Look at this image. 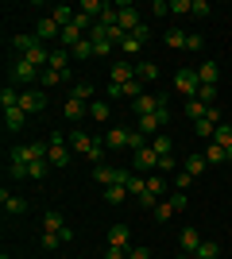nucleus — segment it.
Wrapping results in <instances>:
<instances>
[{"mask_svg":"<svg viewBox=\"0 0 232 259\" xmlns=\"http://www.w3.org/2000/svg\"><path fill=\"white\" fill-rule=\"evenodd\" d=\"M47 151H51V143L47 140H27V143H20V147H12V155L8 159H20V162H39V159H47Z\"/></svg>","mask_w":232,"mask_h":259,"instance_id":"obj_1","label":"nucleus"},{"mask_svg":"<svg viewBox=\"0 0 232 259\" xmlns=\"http://www.w3.org/2000/svg\"><path fill=\"white\" fill-rule=\"evenodd\" d=\"M132 174H135V170H124V166H105V162H101V166H93V178H97L101 186H128V182H132Z\"/></svg>","mask_w":232,"mask_h":259,"instance_id":"obj_2","label":"nucleus"},{"mask_svg":"<svg viewBox=\"0 0 232 259\" xmlns=\"http://www.w3.org/2000/svg\"><path fill=\"white\" fill-rule=\"evenodd\" d=\"M166 120H170V108H159V112H151V116H140V124H135V132H140V136H151V140H155V136H159V132H163L166 128Z\"/></svg>","mask_w":232,"mask_h":259,"instance_id":"obj_3","label":"nucleus"},{"mask_svg":"<svg viewBox=\"0 0 232 259\" xmlns=\"http://www.w3.org/2000/svg\"><path fill=\"white\" fill-rule=\"evenodd\" d=\"M47 143H51V151H47L51 166H70V147H66V136H62V132H51V136H47Z\"/></svg>","mask_w":232,"mask_h":259,"instance_id":"obj_4","label":"nucleus"},{"mask_svg":"<svg viewBox=\"0 0 232 259\" xmlns=\"http://www.w3.org/2000/svg\"><path fill=\"white\" fill-rule=\"evenodd\" d=\"M116 27H120L124 35H132V31H140L144 27V20H140V12H135V4H116Z\"/></svg>","mask_w":232,"mask_h":259,"instance_id":"obj_5","label":"nucleus"},{"mask_svg":"<svg viewBox=\"0 0 232 259\" xmlns=\"http://www.w3.org/2000/svg\"><path fill=\"white\" fill-rule=\"evenodd\" d=\"M174 89L182 93V97H198V89H201V77H198V70H178L174 74Z\"/></svg>","mask_w":232,"mask_h":259,"instance_id":"obj_6","label":"nucleus"},{"mask_svg":"<svg viewBox=\"0 0 232 259\" xmlns=\"http://www.w3.org/2000/svg\"><path fill=\"white\" fill-rule=\"evenodd\" d=\"M39 74H43V70H39V66H31L27 62V58H16V66H12V81H16V85H31V81H39Z\"/></svg>","mask_w":232,"mask_h":259,"instance_id":"obj_7","label":"nucleus"},{"mask_svg":"<svg viewBox=\"0 0 232 259\" xmlns=\"http://www.w3.org/2000/svg\"><path fill=\"white\" fill-rule=\"evenodd\" d=\"M132 170H144V174H155V170H159V155H155L151 143H147V147H140V151H132Z\"/></svg>","mask_w":232,"mask_h":259,"instance_id":"obj_8","label":"nucleus"},{"mask_svg":"<svg viewBox=\"0 0 232 259\" xmlns=\"http://www.w3.org/2000/svg\"><path fill=\"white\" fill-rule=\"evenodd\" d=\"M20 108L27 112V116H39L47 108V93L43 89H23V97H20Z\"/></svg>","mask_w":232,"mask_h":259,"instance_id":"obj_9","label":"nucleus"},{"mask_svg":"<svg viewBox=\"0 0 232 259\" xmlns=\"http://www.w3.org/2000/svg\"><path fill=\"white\" fill-rule=\"evenodd\" d=\"M147 39H151V31H147V23H144L140 31H132V35H124V39H120V51L128 54V58H135V54L144 51V43H147Z\"/></svg>","mask_w":232,"mask_h":259,"instance_id":"obj_10","label":"nucleus"},{"mask_svg":"<svg viewBox=\"0 0 232 259\" xmlns=\"http://www.w3.org/2000/svg\"><path fill=\"white\" fill-rule=\"evenodd\" d=\"M0 209H4L8 217H23V213H27V201L16 197V194H8V190H0Z\"/></svg>","mask_w":232,"mask_h":259,"instance_id":"obj_11","label":"nucleus"},{"mask_svg":"<svg viewBox=\"0 0 232 259\" xmlns=\"http://www.w3.org/2000/svg\"><path fill=\"white\" fill-rule=\"evenodd\" d=\"M166 101H159V97H151V93H144V97H135L132 101V112L135 116H151V112H159Z\"/></svg>","mask_w":232,"mask_h":259,"instance_id":"obj_12","label":"nucleus"},{"mask_svg":"<svg viewBox=\"0 0 232 259\" xmlns=\"http://www.w3.org/2000/svg\"><path fill=\"white\" fill-rule=\"evenodd\" d=\"M109 81H112V85H128V81H135V66L132 62H116L109 70Z\"/></svg>","mask_w":232,"mask_h":259,"instance_id":"obj_13","label":"nucleus"},{"mask_svg":"<svg viewBox=\"0 0 232 259\" xmlns=\"http://www.w3.org/2000/svg\"><path fill=\"white\" fill-rule=\"evenodd\" d=\"M35 39H39V43H47V39H62V27H58L51 16H43V20H39V27H35Z\"/></svg>","mask_w":232,"mask_h":259,"instance_id":"obj_14","label":"nucleus"},{"mask_svg":"<svg viewBox=\"0 0 232 259\" xmlns=\"http://www.w3.org/2000/svg\"><path fill=\"white\" fill-rule=\"evenodd\" d=\"M178 244H182V251H186V255H198V248H201V232H198V228H182Z\"/></svg>","mask_w":232,"mask_h":259,"instance_id":"obj_15","label":"nucleus"},{"mask_svg":"<svg viewBox=\"0 0 232 259\" xmlns=\"http://www.w3.org/2000/svg\"><path fill=\"white\" fill-rule=\"evenodd\" d=\"M93 140H97V136H89V132H81V128H74V132H70V147H74L77 155H89Z\"/></svg>","mask_w":232,"mask_h":259,"instance_id":"obj_16","label":"nucleus"},{"mask_svg":"<svg viewBox=\"0 0 232 259\" xmlns=\"http://www.w3.org/2000/svg\"><path fill=\"white\" fill-rule=\"evenodd\" d=\"M51 20H55L58 27H62V31H66L70 23L77 20V8H70V4H58V8H51Z\"/></svg>","mask_w":232,"mask_h":259,"instance_id":"obj_17","label":"nucleus"},{"mask_svg":"<svg viewBox=\"0 0 232 259\" xmlns=\"http://www.w3.org/2000/svg\"><path fill=\"white\" fill-rule=\"evenodd\" d=\"M62 116L70 120V124H74V120H81V116H89V105L85 101H77V97H70L66 105H62Z\"/></svg>","mask_w":232,"mask_h":259,"instance_id":"obj_18","label":"nucleus"},{"mask_svg":"<svg viewBox=\"0 0 232 259\" xmlns=\"http://www.w3.org/2000/svg\"><path fill=\"white\" fill-rule=\"evenodd\" d=\"M23 124H27V112H23L20 105H16V108H4V128H8V132H20Z\"/></svg>","mask_w":232,"mask_h":259,"instance_id":"obj_19","label":"nucleus"},{"mask_svg":"<svg viewBox=\"0 0 232 259\" xmlns=\"http://www.w3.org/2000/svg\"><path fill=\"white\" fill-rule=\"evenodd\" d=\"M66 77H70V74H62V70H51V66H47L43 74H39V89H55V85H62Z\"/></svg>","mask_w":232,"mask_h":259,"instance_id":"obj_20","label":"nucleus"},{"mask_svg":"<svg viewBox=\"0 0 232 259\" xmlns=\"http://www.w3.org/2000/svg\"><path fill=\"white\" fill-rule=\"evenodd\" d=\"M66 228V217L58 213V209H47L43 213V232H62Z\"/></svg>","mask_w":232,"mask_h":259,"instance_id":"obj_21","label":"nucleus"},{"mask_svg":"<svg viewBox=\"0 0 232 259\" xmlns=\"http://www.w3.org/2000/svg\"><path fill=\"white\" fill-rule=\"evenodd\" d=\"M70 58H77V62H85V58H97V51H93V39H81L77 47H70Z\"/></svg>","mask_w":232,"mask_h":259,"instance_id":"obj_22","label":"nucleus"},{"mask_svg":"<svg viewBox=\"0 0 232 259\" xmlns=\"http://www.w3.org/2000/svg\"><path fill=\"white\" fill-rule=\"evenodd\" d=\"M31 47H39V39H35V35H12V51L20 54V58L31 51Z\"/></svg>","mask_w":232,"mask_h":259,"instance_id":"obj_23","label":"nucleus"},{"mask_svg":"<svg viewBox=\"0 0 232 259\" xmlns=\"http://www.w3.org/2000/svg\"><path fill=\"white\" fill-rule=\"evenodd\" d=\"M217 74H221V70H217V62H201L198 66V77H201V85H217Z\"/></svg>","mask_w":232,"mask_h":259,"instance_id":"obj_24","label":"nucleus"},{"mask_svg":"<svg viewBox=\"0 0 232 259\" xmlns=\"http://www.w3.org/2000/svg\"><path fill=\"white\" fill-rule=\"evenodd\" d=\"M128 186H105V201H109V205H120V201H128Z\"/></svg>","mask_w":232,"mask_h":259,"instance_id":"obj_25","label":"nucleus"},{"mask_svg":"<svg viewBox=\"0 0 232 259\" xmlns=\"http://www.w3.org/2000/svg\"><path fill=\"white\" fill-rule=\"evenodd\" d=\"M109 244L112 248H128V225H112L109 228Z\"/></svg>","mask_w":232,"mask_h":259,"instance_id":"obj_26","label":"nucleus"},{"mask_svg":"<svg viewBox=\"0 0 232 259\" xmlns=\"http://www.w3.org/2000/svg\"><path fill=\"white\" fill-rule=\"evenodd\" d=\"M205 112H209V105H201L198 97H190V101H186V116L194 120V124H198V120H205Z\"/></svg>","mask_w":232,"mask_h":259,"instance_id":"obj_27","label":"nucleus"},{"mask_svg":"<svg viewBox=\"0 0 232 259\" xmlns=\"http://www.w3.org/2000/svg\"><path fill=\"white\" fill-rule=\"evenodd\" d=\"M77 12H85L89 20H101V12H105V0H81Z\"/></svg>","mask_w":232,"mask_h":259,"instance_id":"obj_28","label":"nucleus"},{"mask_svg":"<svg viewBox=\"0 0 232 259\" xmlns=\"http://www.w3.org/2000/svg\"><path fill=\"white\" fill-rule=\"evenodd\" d=\"M20 97H23V93L16 85H4V89H0V105H4V108H16V105H20Z\"/></svg>","mask_w":232,"mask_h":259,"instance_id":"obj_29","label":"nucleus"},{"mask_svg":"<svg viewBox=\"0 0 232 259\" xmlns=\"http://www.w3.org/2000/svg\"><path fill=\"white\" fill-rule=\"evenodd\" d=\"M70 97L85 101V105H93V85L89 81H77V85H70Z\"/></svg>","mask_w":232,"mask_h":259,"instance_id":"obj_30","label":"nucleus"},{"mask_svg":"<svg viewBox=\"0 0 232 259\" xmlns=\"http://www.w3.org/2000/svg\"><path fill=\"white\" fill-rule=\"evenodd\" d=\"M66 62H70V51H66V47L51 51V70H62V74H66Z\"/></svg>","mask_w":232,"mask_h":259,"instance_id":"obj_31","label":"nucleus"},{"mask_svg":"<svg viewBox=\"0 0 232 259\" xmlns=\"http://www.w3.org/2000/svg\"><path fill=\"white\" fill-rule=\"evenodd\" d=\"M89 116L97 120V124H105V120H109V116H112V108H109V105H105V101H93V105H89Z\"/></svg>","mask_w":232,"mask_h":259,"instance_id":"obj_32","label":"nucleus"},{"mask_svg":"<svg viewBox=\"0 0 232 259\" xmlns=\"http://www.w3.org/2000/svg\"><path fill=\"white\" fill-rule=\"evenodd\" d=\"M205 166H209V162H205V155H190V159H186V174H190V178H198Z\"/></svg>","mask_w":232,"mask_h":259,"instance_id":"obj_33","label":"nucleus"},{"mask_svg":"<svg viewBox=\"0 0 232 259\" xmlns=\"http://www.w3.org/2000/svg\"><path fill=\"white\" fill-rule=\"evenodd\" d=\"M135 77H140V81H155V77H159V66L155 62H140L135 66Z\"/></svg>","mask_w":232,"mask_h":259,"instance_id":"obj_34","label":"nucleus"},{"mask_svg":"<svg viewBox=\"0 0 232 259\" xmlns=\"http://www.w3.org/2000/svg\"><path fill=\"white\" fill-rule=\"evenodd\" d=\"M224 159H228V155H224V147H217V143L209 140V147H205V162H213V166H221Z\"/></svg>","mask_w":232,"mask_h":259,"instance_id":"obj_35","label":"nucleus"},{"mask_svg":"<svg viewBox=\"0 0 232 259\" xmlns=\"http://www.w3.org/2000/svg\"><path fill=\"white\" fill-rule=\"evenodd\" d=\"M151 147H155V155H159V159L174 151V143H170V136H155V140H151Z\"/></svg>","mask_w":232,"mask_h":259,"instance_id":"obj_36","label":"nucleus"},{"mask_svg":"<svg viewBox=\"0 0 232 259\" xmlns=\"http://www.w3.org/2000/svg\"><path fill=\"white\" fill-rule=\"evenodd\" d=\"M151 213H155V221H159V225H163V221H170V217H174V213H178V209H174V205H170V201H159V205H155V209H151Z\"/></svg>","mask_w":232,"mask_h":259,"instance_id":"obj_37","label":"nucleus"},{"mask_svg":"<svg viewBox=\"0 0 232 259\" xmlns=\"http://www.w3.org/2000/svg\"><path fill=\"white\" fill-rule=\"evenodd\" d=\"M190 16H198V20L201 16H213V4L209 0H190Z\"/></svg>","mask_w":232,"mask_h":259,"instance_id":"obj_38","label":"nucleus"},{"mask_svg":"<svg viewBox=\"0 0 232 259\" xmlns=\"http://www.w3.org/2000/svg\"><path fill=\"white\" fill-rule=\"evenodd\" d=\"M163 43H166V47H186V31H178V27H170V31L163 35Z\"/></svg>","mask_w":232,"mask_h":259,"instance_id":"obj_39","label":"nucleus"},{"mask_svg":"<svg viewBox=\"0 0 232 259\" xmlns=\"http://www.w3.org/2000/svg\"><path fill=\"white\" fill-rule=\"evenodd\" d=\"M217 251H221V248H217L213 240H201V248H198V255H194V259H217Z\"/></svg>","mask_w":232,"mask_h":259,"instance_id":"obj_40","label":"nucleus"},{"mask_svg":"<svg viewBox=\"0 0 232 259\" xmlns=\"http://www.w3.org/2000/svg\"><path fill=\"white\" fill-rule=\"evenodd\" d=\"M194 132H198L201 140H213V132H217V124H213V120H198V124H194Z\"/></svg>","mask_w":232,"mask_h":259,"instance_id":"obj_41","label":"nucleus"},{"mask_svg":"<svg viewBox=\"0 0 232 259\" xmlns=\"http://www.w3.org/2000/svg\"><path fill=\"white\" fill-rule=\"evenodd\" d=\"M198 101H201V105H217V85H201L198 89Z\"/></svg>","mask_w":232,"mask_h":259,"instance_id":"obj_42","label":"nucleus"},{"mask_svg":"<svg viewBox=\"0 0 232 259\" xmlns=\"http://www.w3.org/2000/svg\"><path fill=\"white\" fill-rule=\"evenodd\" d=\"M166 201H170V205H174V209H178V213H182V209H186V205H190V197H186V190H174V194L166 197Z\"/></svg>","mask_w":232,"mask_h":259,"instance_id":"obj_43","label":"nucleus"},{"mask_svg":"<svg viewBox=\"0 0 232 259\" xmlns=\"http://www.w3.org/2000/svg\"><path fill=\"white\" fill-rule=\"evenodd\" d=\"M39 244H43L47 251H55L58 244H62V236H58V232H43V236H39Z\"/></svg>","mask_w":232,"mask_h":259,"instance_id":"obj_44","label":"nucleus"},{"mask_svg":"<svg viewBox=\"0 0 232 259\" xmlns=\"http://www.w3.org/2000/svg\"><path fill=\"white\" fill-rule=\"evenodd\" d=\"M201 47H205V39L198 31H186V51H201Z\"/></svg>","mask_w":232,"mask_h":259,"instance_id":"obj_45","label":"nucleus"},{"mask_svg":"<svg viewBox=\"0 0 232 259\" xmlns=\"http://www.w3.org/2000/svg\"><path fill=\"white\" fill-rule=\"evenodd\" d=\"M170 16H190V0H170Z\"/></svg>","mask_w":232,"mask_h":259,"instance_id":"obj_46","label":"nucleus"},{"mask_svg":"<svg viewBox=\"0 0 232 259\" xmlns=\"http://www.w3.org/2000/svg\"><path fill=\"white\" fill-rule=\"evenodd\" d=\"M170 166H178L174 155H163V159H159V174H170Z\"/></svg>","mask_w":232,"mask_h":259,"instance_id":"obj_47","label":"nucleus"},{"mask_svg":"<svg viewBox=\"0 0 232 259\" xmlns=\"http://www.w3.org/2000/svg\"><path fill=\"white\" fill-rule=\"evenodd\" d=\"M151 12H159V16H170V0H155Z\"/></svg>","mask_w":232,"mask_h":259,"instance_id":"obj_48","label":"nucleus"},{"mask_svg":"<svg viewBox=\"0 0 232 259\" xmlns=\"http://www.w3.org/2000/svg\"><path fill=\"white\" fill-rule=\"evenodd\" d=\"M128 259H151V248H144V244H140V248H132V255Z\"/></svg>","mask_w":232,"mask_h":259,"instance_id":"obj_49","label":"nucleus"},{"mask_svg":"<svg viewBox=\"0 0 232 259\" xmlns=\"http://www.w3.org/2000/svg\"><path fill=\"white\" fill-rule=\"evenodd\" d=\"M105 259H128V255H124V248H112L109 244V248H105Z\"/></svg>","mask_w":232,"mask_h":259,"instance_id":"obj_50","label":"nucleus"},{"mask_svg":"<svg viewBox=\"0 0 232 259\" xmlns=\"http://www.w3.org/2000/svg\"><path fill=\"white\" fill-rule=\"evenodd\" d=\"M105 93H109V101H116V97H124V85H112V81H109V89H105Z\"/></svg>","mask_w":232,"mask_h":259,"instance_id":"obj_51","label":"nucleus"},{"mask_svg":"<svg viewBox=\"0 0 232 259\" xmlns=\"http://www.w3.org/2000/svg\"><path fill=\"white\" fill-rule=\"evenodd\" d=\"M186 186H190V174L182 170V174H178V178H174V190H186Z\"/></svg>","mask_w":232,"mask_h":259,"instance_id":"obj_52","label":"nucleus"},{"mask_svg":"<svg viewBox=\"0 0 232 259\" xmlns=\"http://www.w3.org/2000/svg\"><path fill=\"white\" fill-rule=\"evenodd\" d=\"M174 259H194V255H186V251H182V255H174Z\"/></svg>","mask_w":232,"mask_h":259,"instance_id":"obj_53","label":"nucleus"},{"mask_svg":"<svg viewBox=\"0 0 232 259\" xmlns=\"http://www.w3.org/2000/svg\"><path fill=\"white\" fill-rule=\"evenodd\" d=\"M0 259H12V255H0Z\"/></svg>","mask_w":232,"mask_h":259,"instance_id":"obj_54","label":"nucleus"}]
</instances>
